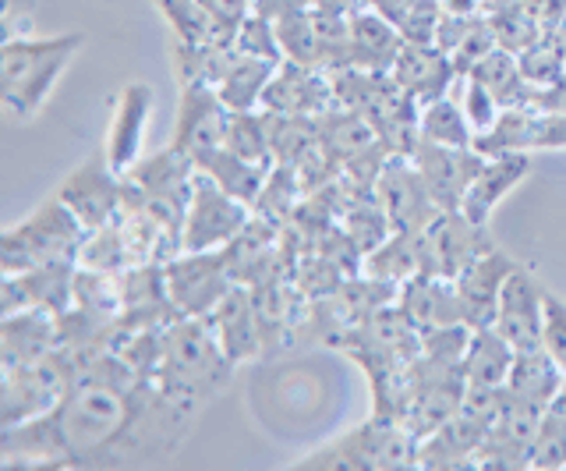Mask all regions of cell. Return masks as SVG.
<instances>
[{"label":"cell","mask_w":566,"mask_h":471,"mask_svg":"<svg viewBox=\"0 0 566 471\" xmlns=\"http://www.w3.org/2000/svg\"><path fill=\"white\" fill-rule=\"evenodd\" d=\"M61 355L71 390L50 415L0 436V468H159L181 453L199 408L135 376L111 347Z\"/></svg>","instance_id":"1"},{"label":"cell","mask_w":566,"mask_h":471,"mask_svg":"<svg viewBox=\"0 0 566 471\" xmlns=\"http://www.w3.org/2000/svg\"><path fill=\"white\" fill-rule=\"evenodd\" d=\"M234 369L238 365L227 358L209 320L181 316L164 329V362H159L156 383L170 397L202 411L230 387Z\"/></svg>","instance_id":"2"},{"label":"cell","mask_w":566,"mask_h":471,"mask_svg":"<svg viewBox=\"0 0 566 471\" xmlns=\"http://www.w3.org/2000/svg\"><path fill=\"white\" fill-rule=\"evenodd\" d=\"M85 46V32L61 36H8L0 43V103L14 121H32L46 107L57 78Z\"/></svg>","instance_id":"3"},{"label":"cell","mask_w":566,"mask_h":471,"mask_svg":"<svg viewBox=\"0 0 566 471\" xmlns=\"http://www.w3.org/2000/svg\"><path fill=\"white\" fill-rule=\"evenodd\" d=\"M421 440L397 418L368 415L329 443L308 450L291 468L297 471H407L418 468Z\"/></svg>","instance_id":"4"},{"label":"cell","mask_w":566,"mask_h":471,"mask_svg":"<svg viewBox=\"0 0 566 471\" xmlns=\"http://www.w3.org/2000/svg\"><path fill=\"white\" fill-rule=\"evenodd\" d=\"M82 241V220L61 202V196H53L35 206V213L22 223L0 234V273H25L46 263H78Z\"/></svg>","instance_id":"5"},{"label":"cell","mask_w":566,"mask_h":471,"mask_svg":"<svg viewBox=\"0 0 566 471\" xmlns=\"http://www.w3.org/2000/svg\"><path fill=\"white\" fill-rule=\"evenodd\" d=\"M71 390V365L57 352L43 362L0 369V429L43 418Z\"/></svg>","instance_id":"6"},{"label":"cell","mask_w":566,"mask_h":471,"mask_svg":"<svg viewBox=\"0 0 566 471\" xmlns=\"http://www.w3.org/2000/svg\"><path fill=\"white\" fill-rule=\"evenodd\" d=\"M195 178H199V164H195V156L181 153L170 143L167 149H159L153 156H142V160L124 174V188L185 231V213H188V202H191Z\"/></svg>","instance_id":"7"},{"label":"cell","mask_w":566,"mask_h":471,"mask_svg":"<svg viewBox=\"0 0 566 471\" xmlns=\"http://www.w3.org/2000/svg\"><path fill=\"white\" fill-rule=\"evenodd\" d=\"M489 249H495L489 223H474L460 209H447L421 231V273L457 281Z\"/></svg>","instance_id":"8"},{"label":"cell","mask_w":566,"mask_h":471,"mask_svg":"<svg viewBox=\"0 0 566 471\" xmlns=\"http://www.w3.org/2000/svg\"><path fill=\"white\" fill-rule=\"evenodd\" d=\"M252 220V206L223 191L209 174L199 170L185 213V252H217Z\"/></svg>","instance_id":"9"},{"label":"cell","mask_w":566,"mask_h":471,"mask_svg":"<svg viewBox=\"0 0 566 471\" xmlns=\"http://www.w3.org/2000/svg\"><path fill=\"white\" fill-rule=\"evenodd\" d=\"M167 287L181 316L209 320L212 308L223 302V294L234 287V276L223 252H177L167 259Z\"/></svg>","instance_id":"10"},{"label":"cell","mask_w":566,"mask_h":471,"mask_svg":"<svg viewBox=\"0 0 566 471\" xmlns=\"http://www.w3.org/2000/svg\"><path fill=\"white\" fill-rule=\"evenodd\" d=\"M376 199L382 202L397 231H411V234H421L442 213L429 185L421 178L415 156H389L376 178Z\"/></svg>","instance_id":"11"},{"label":"cell","mask_w":566,"mask_h":471,"mask_svg":"<svg viewBox=\"0 0 566 471\" xmlns=\"http://www.w3.org/2000/svg\"><path fill=\"white\" fill-rule=\"evenodd\" d=\"M57 196L71 213L82 220L85 231H96V227H106L120 217L124 174H117L103 153V156H93L88 164H82L78 170H71Z\"/></svg>","instance_id":"12"},{"label":"cell","mask_w":566,"mask_h":471,"mask_svg":"<svg viewBox=\"0 0 566 471\" xmlns=\"http://www.w3.org/2000/svg\"><path fill=\"white\" fill-rule=\"evenodd\" d=\"M548 408L527 405V400H513L506 394V405L500 418L492 422L485 432V443L478 450L474 468L482 471H524L531 468V447H535V436L542 426V415Z\"/></svg>","instance_id":"13"},{"label":"cell","mask_w":566,"mask_h":471,"mask_svg":"<svg viewBox=\"0 0 566 471\" xmlns=\"http://www.w3.org/2000/svg\"><path fill=\"white\" fill-rule=\"evenodd\" d=\"M230 125V107L223 103L217 85L188 82L181 85L177 100V125H174V146L199 160L202 153H212L223 146Z\"/></svg>","instance_id":"14"},{"label":"cell","mask_w":566,"mask_h":471,"mask_svg":"<svg viewBox=\"0 0 566 471\" xmlns=\"http://www.w3.org/2000/svg\"><path fill=\"white\" fill-rule=\"evenodd\" d=\"M252 302H255V316H259V329H262V358H273L301 341V329H305L312 302L297 291L291 276L255 284Z\"/></svg>","instance_id":"15"},{"label":"cell","mask_w":566,"mask_h":471,"mask_svg":"<svg viewBox=\"0 0 566 471\" xmlns=\"http://www.w3.org/2000/svg\"><path fill=\"white\" fill-rule=\"evenodd\" d=\"M75 273L78 263H46L25 273H4L0 308H4V316L22 308H43L53 312V316H64L75 305Z\"/></svg>","instance_id":"16"},{"label":"cell","mask_w":566,"mask_h":471,"mask_svg":"<svg viewBox=\"0 0 566 471\" xmlns=\"http://www.w3.org/2000/svg\"><path fill=\"white\" fill-rule=\"evenodd\" d=\"M500 334L517 347H542V326H545V287L527 266H517L510 281L500 291V305H495V323Z\"/></svg>","instance_id":"17"},{"label":"cell","mask_w":566,"mask_h":471,"mask_svg":"<svg viewBox=\"0 0 566 471\" xmlns=\"http://www.w3.org/2000/svg\"><path fill=\"white\" fill-rule=\"evenodd\" d=\"M333 103L336 96L329 72H318V67L297 61H283L273 72L270 85H265L262 111L287 117H323Z\"/></svg>","instance_id":"18"},{"label":"cell","mask_w":566,"mask_h":471,"mask_svg":"<svg viewBox=\"0 0 566 471\" xmlns=\"http://www.w3.org/2000/svg\"><path fill=\"white\" fill-rule=\"evenodd\" d=\"M181 320L170 287H167V266L164 263H135L120 270V323L142 329V326H170Z\"/></svg>","instance_id":"19"},{"label":"cell","mask_w":566,"mask_h":471,"mask_svg":"<svg viewBox=\"0 0 566 471\" xmlns=\"http://www.w3.org/2000/svg\"><path fill=\"white\" fill-rule=\"evenodd\" d=\"M153 103L156 93L146 82H128L120 90L117 111L111 121V132H106V160L117 174H128L142 160V146H146V128L153 117Z\"/></svg>","instance_id":"20"},{"label":"cell","mask_w":566,"mask_h":471,"mask_svg":"<svg viewBox=\"0 0 566 471\" xmlns=\"http://www.w3.org/2000/svg\"><path fill=\"white\" fill-rule=\"evenodd\" d=\"M415 164L421 170L424 185H429L436 206L447 213V209H460L464 191L474 181L478 167L485 164V156L478 149H450V146L421 143L415 153Z\"/></svg>","instance_id":"21"},{"label":"cell","mask_w":566,"mask_h":471,"mask_svg":"<svg viewBox=\"0 0 566 471\" xmlns=\"http://www.w3.org/2000/svg\"><path fill=\"white\" fill-rule=\"evenodd\" d=\"M389 75H394L400 90L411 100H418L421 107L450 96V85L460 82L453 57L439 43H403Z\"/></svg>","instance_id":"22"},{"label":"cell","mask_w":566,"mask_h":471,"mask_svg":"<svg viewBox=\"0 0 566 471\" xmlns=\"http://www.w3.org/2000/svg\"><path fill=\"white\" fill-rule=\"evenodd\" d=\"M61 352V323L53 312L22 308L0 323V369L43 362Z\"/></svg>","instance_id":"23"},{"label":"cell","mask_w":566,"mask_h":471,"mask_svg":"<svg viewBox=\"0 0 566 471\" xmlns=\"http://www.w3.org/2000/svg\"><path fill=\"white\" fill-rule=\"evenodd\" d=\"M521 263L500 249H489L485 255H478L474 263L457 276V294L464 302V323L471 329L478 326H492L495 323V305H500V291L510 281V273Z\"/></svg>","instance_id":"24"},{"label":"cell","mask_w":566,"mask_h":471,"mask_svg":"<svg viewBox=\"0 0 566 471\" xmlns=\"http://www.w3.org/2000/svg\"><path fill=\"white\" fill-rule=\"evenodd\" d=\"M212 334H217L220 347L234 365H248L262 358V329L255 316V302H252V287L234 284L223 302L212 308Z\"/></svg>","instance_id":"25"},{"label":"cell","mask_w":566,"mask_h":471,"mask_svg":"<svg viewBox=\"0 0 566 471\" xmlns=\"http://www.w3.org/2000/svg\"><path fill=\"white\" fill-rule=\"evenodd\" d=\"M350 19V67L361 72H394L403 50V32L371 4L347 14Z\"/></svg>","instance_id":"26"},{"label":"cell","mask_w":566,"mask_h":471,"mask_svg":"<svg viewBox=\"0 0 566 471\" xmlns=\"http://www.w3.org/2000/svg\"><path fill=\"white\" fill-rule=\"evenodd\" d=\"M531 170V153H503V156H485V164L478 167L474 181L464 191L460 213L471 217L474 223H489L492 209L510 196L513 188L524 181V174Z\"/></svg>","instance_id":"27"},{"label":"cell","mask_w":566,"mask_h":471,"mask_svg":"<svg viewBox=\"0 0 566 471\" xmlns=\"http://www.w3.org/2000/svg\"><path fill=\"white\" fill-rule=\"evenodd\" d=\"M489 426H482L468 411H457L447 426H439L432 436H424L418 447V468L447 471V468H474L478 450L485 443Z\"/></svg>","instance_id":"28"},{"label":"cell","mask_w":566,"mask_h":471,"mask_svg":"<svg viewBox=\"0 0 566 471\" xmlns=\"http://www.w3.org/2000/svg\"><path fill=\"white\" fill-rule=\"evenodd\" d=\"M566 383V373L556 365V358L545 352V347H527L513 358V369L503 383V390L513 400H527V405L548 408L559 387Z\"/></svg>","instance_id":"29"},{"label":"cell","mask_w":566,"mask_h":471,"mask_svg":"<svg viewBox=\"0 0 566 471\" xmlns=\"http://www.w3.org/2000/svg\"><path fill=\"white\" fill-rule=\"evenodd\" d=\"M513 358H517V347H513L495 326H478L471 334L468 355H464V379L468 387H503Z\"/></svg>","instance_id":"30"},{"label":"cell","mask_w":566,"mask_h":471,"mask_svg":"<svg viewBox=\"0 0 566 471\" xmlns=\"http://www.w3.org/2000/svg\"><path fill=\"white\" fill-rule=\"evenodd\" d=\"M195 164H199V170L209 174V178L217 181L223 191H230V196L248 202V206H255L259 191H262L265 178H270V170H273V167L244 160V156H238L234 149H227V146L212 149V153H202Z\"/></svg>","instance_id":"31"},{"label":"cell","mask_w":566,"mask_h":471,"mask_svg":"<svg viewBox=\"0 0 566 471\" xmlns=\"http://www.w3.org/2000/svg\"><path fill=\"white\" fill-rule=\"evenodd\" d=\"M468 78H478L485 90L506 107H527V96H531V82L524 78V67L521 57L513 54L506 46H495L489 57H482L474 64V72Z\"/></svg>","instance_id":"32"},{"label":"cell","mask_w":566,"mask_h":471,"mask_svg":"<svg viewBox=\"0 0 566 471\" xmlns=\"http://www.w3.org/2000/svg\"><path fill=\"white\" fill-rule=\"evenodd\" d=\"M280 64L276 61H262V57H248L238 50L234 64L227 67L223 82L217 85L223 103L230 111H259L262 96H265V85H270V78H273V72Z\"/></svg>","instance_id":"33"},{"label":"cell","mask_w":566,"mask_h":471,"mask_svg":"<svg viewBox=\"0 0 566 471\" xmlns=\"http://www.w3.org/2000/svg\"><path fill=\"white\" fill-rule=\"evenodd\" d=\"M238 46L234 40H217V43H181L174 40V67L181 85L188 82H206V85H220L227 67L234 64Z\"/></svg>","instance_id":"34"},{"label":"cell","mask_w":566,"mask_h":471,"mask_svg":"<svg viewBox=\"0 0 566 471\" xmlns=\"http://www.w3.org/2000/svg\"><path fill=\"white\" fill-rule=\"evenodd\" d=\"M365 273L379 276V281H389V284L411 281L415 273H421V234L394 231L376 252L365 255Z\"/></svg>","instance_id":"35"},{"label":"cell","mask_w":566,"mask_h":471,"mask_svg":"<svg viewBox=\"0 0 566 471\" xmlns=\"http://www.w3.org/2000/svg\"><path fill=\"white\" fill-rule=\"evenodd\" d=\"M227 149H234L238 156L262 167H273V125H270V111H230V125H227Z\"/></svg>","instance_id":"36"},{"label":"cell","mask_w":566,"mask_h":471,"mask_svg":"<svg viewBox=\"0 0 566 471\" xmlns=\"http://www.w3.org/2000/svg\"><path fill=\"white\" fill-rule=\"evenodd\" d=\"M156 8L167 19L174 40H181V43L234 40V32H227L217 19H212L202 0H156Z\"/></svg>","instance_id":"37"},{"label":"cell","mask_w":566,"mask_h":471,"mask_svg":"<svg viewBox=\"0 0 566 471\" xmlns=\"http://www.w3.org/2000/svg\"><path fill=\"white\" fill-rule=\"evenodd\" d=\"M421 143L450 146V149H474V128L460 103L442 96L421 107Z\"/></svg>","instance_id":"38"},{"label":"cell","mask_w":566,"mask_h":471,"mask_svg":"<svg viewBox=\"0 0 566 471\" xmlns=\"http://www.w3.org/2000/svg\"><path fill=\"white\" fill-rule=\"evenodd\" d=\"M305 196H308V191H305V185H301L297 170L291 164H273L270 178H265L259 199L252 206V213H259V217H265V220H273V223L283 227Z\"/></svg>","instance_id":"39"},{"label":"cell","mask_w":566,"mask_h":471,"mask_svg":"<svg viewBox=\"0 0 566 471\" xmlns=\"http://www.w3.org/2000/svg\"><path fill=\"white\" fill-rule=\"evenodd\" d=\"M96 320H120V273L78 266L75 273V305Z\"/></svg>","instance_id":"40"},{"label":"cell","mask_w":566,"mask_h":471,"mask_svg":"<svg viewBox=\"0 0 566 471\" xmlns=\"http://www.w3.org/2000/svg\"><path fill=\"white\" fill-rule=\"evenodd\" d=\"M78 266L106 270V273H120L132 266L128 241H124V231L117 220H111L106 227H96V231H85V241L78 249Z\"/></svg>","instance_id":"41"},{"label":"cell","mask_w":566,"mask_h":471,"mask_svg":"<svg viewBox=\"0 0 566 471\" xmlns=\"http://www.w3.org/2000/svg\"><path fill=\"white\" fill-rule=\"evenodd\" d=\"M521 57L524 78L531 85H548L566 75V36L563 32H542V36L531 43Z\"/></svg>","instance_id":"42"},{"label":"cell","mask_w":566,"mask_h":471,"mask_svg":"<svg viewBox=\"0 0 566 471\" xmlns=\"http://www.w3.org/2000/svg\"><path fill=\"white\" fill-rule=\"evenodd\" d=\"M291 281L297 284V291L305 294L308 302H318V299H326V294L340 291V284L347 281V273L340 266H333L323 252L312 249V252H301V259L294 263Z\"/></svg>","instance_id":"43"},{"label":"cell","mask_w":566,"mask_h":471,"mask_svg":"<svg viewBox=\"0 0 566 471\" xmlns=\"http://www.w3.org/2000/svg\"><path fill=\"white\" fill-rule=\"evenodd\" d=\"M234 46L248 57H262V61H283V46H280V32H276V19L262 14L252 8V14L238 25L234 32Z\"/></svg>","instance_id":"44"},{"label":"cell","mask_w":566,"mask_h":471,"mask_svg":"<svg viewBox=\"0 0 566 471\" xmlns=\"http://www.w3.org/2000/svg\"><path fill=\"white\" fill-rule=\"evenodd\" d=\"M566 468V418L548 408L531 447V471H559Z\"/></svg>","instance_id":"45"},{"label":"cell","mask_w":566,"mask_h":471,"mask_svg":"<svg viewBox=\"0 0 566 471\" xmlns=\"http://www.w3.org/2000/svg\"><path fill=\"white\" fill-rule=\"evenodd\" d=\"M542 347L556 358L566 373V299L556 291H545V326H542Z\"/></svg>","instance_id":"46"},{"label":"cell","mask_w":566,"mask_h":471,"mask_svg":"<svg viewBox=\"0 0 566 471\" xmlns=\"http://www.w3.org/2000/svg\"><path fill=\"white\" fill-rule=\"evenodd\" d=\"M464 114H468L471 128H474V138H478L482 132H489L495 121H500L503 103L495 100L478 78H464Z\"/></svg>","instance_id":"47"},{"label":"cell","mask_w":566,"mask_h":471,"mask_svg":"<svg viewBox=\"0 0 566 471\" xmlns=\"http://www.w3.org/2000/svg\"><path fill=\"white\" fill-rule=\"evenodd\" d=\"M527 14L535 19L542 32H563L566 29V0H521Z\"/></svg>","instance_id":"48"},{"label":"cell","mask_w":566,"mask_h":471,"mask_svg":"<svg viewBox=\"0 0 566 471\" xmlns=\"http://www.w3.org/2000/svg\"><path fill=\"white\" fill-rule=\"evenodd\" d=\"M202 4L209 8V14L217 19L227 32H238V25L252 14L255 0H202Z\"/></svg>","instance_id":"49"},{"label":"cell","mask_w":566,"mask_h":471,"mask_svg":"<svg viewBox=\"0 0 566 471\" xmlns=\"http://www.w3.org/2000/svg\"><path fill=\"white\" fill-rule=\"evenodd\" d=\"M365 4H368V0H308L312 11H329V14H350V11H358Z\"/></svg>","instance_id":"50"},{"label":"cell","mask_w":566,"mask_h":471,"mask_svg":"<svg viewBox=\"0 0 566 471\" xmlns=\"http://www.w3.org/2000/svg\"><path fill=\"white\" fill-rule=\"evenodd\" d=\"M548 408H553L556 415H563V418H566V383L559 387V394L553 397V405H548Z\"/></svg>","instance_id":"51"}]
</instances>
